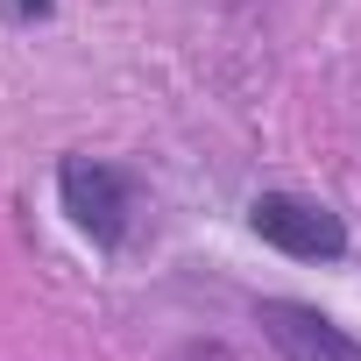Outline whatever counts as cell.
Segmentation results:
<instances>
[{
    "instance_id": "obj_4",
    "label": "cell",
    "mask_w": 361,
    "mask_h": 361,
    "mask_svg": "<svg viewBox=\"0 0 361 361\" xmlns=\"http://www.w3.org/2000/svg\"><path fill=\"white\" fill-rule=\"evenodd\" d=\"M0 8H8V22H15V29H36V22H50V15H57V0H0Z\"/></svg>"
},
{
    "instance_id": "obj_3",
    "label": "cell",
    "mask_w": 361,
    "mask_h": 361,
    "mask_svg": "<svg viewBox=\"0 0 361 361\" xmlns=\"http://www.w3.org/2000/svg\"><path fill=\"white\" fill-rule=\"evenodd\" d=\"M255 326L276 347V361H361V340L305 298H255Z\"/></svg>"
},
{
    "instance_id": "obj_1",
    "label": "cell",
    "mask_w": 361,
    "mask_h": 361,
    "mask_svg": "<svg viewBox=\"0 0 361 361\" xmlns=\"http://www.w3.org/2000/svg\"><path fill=\"white\" fill-rule=\"evenodd\" d=\"M57 206L99 255H121L135 241V220H142V177L106 163V156H64L57 163Z\"/></svg>"
},
{
    "instance_id": "obj_2",
    "label": "cell",
    "mask_w": 361,
    "mask_h": 361,
    "mask_svg": "<svg viewBox=\"0 0 361 361\" xmlns=\"http://www.w3.org/2000/svg\"><path fill=\"white\" fill-rule=\"evenodd\" d=\"M248 234L290 262H347V220L319 199H298V192H255L248 199Z\"/></svg>"
}]
</instances>
